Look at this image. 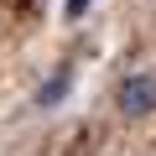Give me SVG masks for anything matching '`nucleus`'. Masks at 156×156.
<instances>
[{
    "mask_svg": "<svg viewBox=\"0 0 156 156\" xmlns=\"http://www.w3.org/2000/svg\"><path fill=\"white\" fill-rule=\"evenodd\" d=\"M68 89H73V73H68V68H57V73H52V83H42V89H37V109H57V104L68 99Z\"/></svg>",
    "mask_w": 156,
    "mask_h": 156,
    "instance_id": "obj_2",
    "label": "nucleus"
},
{
    "mask_svg": "<svg viewBox=\"0 0 156 156\" xmlns=\"http://www.w3.org/2000/svg\"><path fill=\"white\" fill-rule=\"evenodd\" d=\"M115 104L125 120H146L156 115V73H125L120 89H115Z\"/></svg>",
    "mask_w": 156,
    "mask_h": 156,
    "instance_id": "obj_1",
    "label": "nucleus"
},
{
    "mask_svg": "<svg viewBox=\"0 0 156 156\" xmlns=\"http://www.w3.org/2000/svg\"><path fill=\"white\" fill-rule=\"evenodd\" d=\"M89 5H94V0H68V11H62V16H68V21H78V16H83Z\"/></svg>",
    "mask_w": 156,
    "mask_h": 156,
    "instance_id": "obj_3",
    "label": "nucleus"
}]
</instances>
